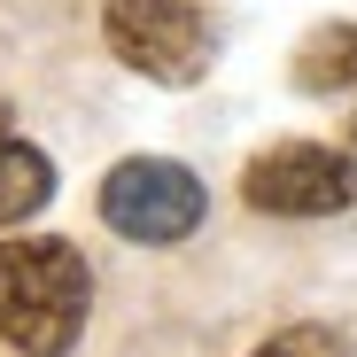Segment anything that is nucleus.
Listing matches in <instances>:
<instances>
[{"mask_svg":"<svg viewBox=\"0 0 357 357\" xmlns=\"http://www.w3.org/2000/svg\"><path fill=\"white\" fill-rule=\"evenodd\" d=\"M295 86H303V93L357 86V24H326V31H311L303 54H295Z\"/></svg>","mask_w":357,"mask_h":357,"instance_id":"nucleus-5","label":"nucleus"},{"mask_svg":"<svg viewBox=\"0 0 357 357\" xmlns=\"http://www.w3.org/2000/svg\"><path fill=\"white\" fill-rule=\"evenodd\" d=\"M93 280L70 241H0V342L24 357H63L86 334Z\"/></svg>","mask_w":357,"mask_h":357,"instance_id":"nucleus-1","label":"nucleus"},{"mask_svg":"<svg viewBox=\"0 0 357 357\" xmlns=\"http://www.w3.org/2000/svg\"><path fill=\"white\" fill-rule=\"evenodd\" d=\"M257 357H349V342H342L334 326H287V334H272Z\"/></svg>","mask_w":357,"mask_h":357,"instance_id":"nucleus-7","label":"nucleus"},{"mask_svg":"<svg viewBox=\"0 0 357 357\" xmlns=\"http://www.w3.org/2000/svg\"><path fill=\"white\" fill-rule=\"evenodd\" d=\"M241 195L272 218H334L357 202V163L342 148H311V140H287L272 155H257L241 171Z\"/></svg>","mask_w":357,"mask_h":357,"instance_id":"nucleus-4","label":"nucleus"},{"mask_svg":"<svg viewBox=\"0 0 357 357\" xmlns=\"http://www.w3.org/2000/svg\"><path fill=\"white\" fill-rule=\"evenodd\" d=\"M0 140H8V101H0Z\"/></svg>","mask_w":357,"mask_h":357,"instance_id":"nucleus-8","label":"nucleus"},{"mask_svg":"<svg viewBox=\"0 0 357 357\" xmlns=\"http://www.w3.org/2000/svg\"><path fill=\"white\" fill-rule=\"evenodd\" d=\"M109 47L163 86H195L210 70V24L195 0H109Z\"/></svg>","mask_w":357,"mask_h":357,"instance_id":"nucleus-2","label":"nucleus"},{"mask_svg":"<svg viewBox=\"0 0 357 357\" xmlns=\"http://www.w3.org/2000/svg\"><path fill=\"white\" fill-rule=\"evenodd\" d=\"M349 140H357V125H349Z\"/></svg>","mask_w":357,"mask_h":357,"instance_id":"nucleus-9","label":"nucleus"},{"mask_svg":"<svg viewBox=\"0 0 357 357\" xmlns=\"http://www.w3.org/2000/svg\"><path fill=\"white\" fill-rule=\"evenodd\" d=\"M101 218L125 233V241H187V233L202 225V187H195V171L187 163H163V155H132V163H116L101 178Z\"/></svg>","mask_w":357,"mask_h":357,"instance_id":"nucleus-3","label":"nucleus"},{"mask_svg":"<svg viewBox=\"0 0 357 357\" xmlns=\"http://www.w3.org/2000/svg\"><path fill=\"white\" fill-rule=\"evenodd\" d=\"M47 195H54V163L39 148H24V140H0V225L31 218Z\"/></svg>","mask_w":357,"mask_h":357,"instance_id":"nucleus-6","label":"nucleus"}]
</instances>
